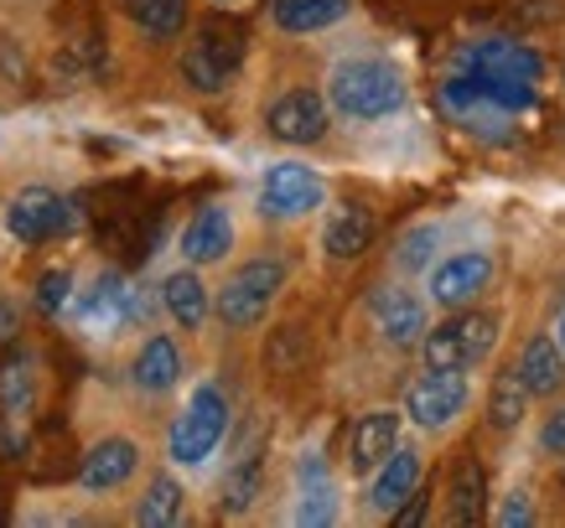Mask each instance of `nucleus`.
<instances>
[{
	"mask_svg": "<svg viewBox=\"0 0 565 528\" xmlns=\"http://www.w3.org/2000/svg\"><path fill=\"white\" fill-rule=\"evenodd\" d=\"M411 99L405 73L394 68L390 57H343L327 73V109L348 125H379L399 115Z\"/></svg>",
	"mask_w": 565,
	"mask_h": 528,
	"instance_id": "f257e3e1",
	"label": "nucleus"
},
{
	"mask_svg": "<svg viewBox=\"0 0 565 528\" xmlns=\"http://www.w3.org/2000/svg\"><path fill=\"white\" fill-rule=\"evenodd\" d=\"M234 430V399L223 384L203 378L198 389L188 394V405L177 409V420L167 425V461L172 466H207V456H218L223 441Z\"/></svg>",
	"mask_w": 565,
	"mask_h": 528,
	"instance_id": "f03ea898",
	"label": "nucleus"
},
{
	"mask_svg": "<svg viewBox=\"0 0 565 528\" xmlns=\"http://www.w3.org/2000/svg\"><path fill=\"white\" fill-rule=\"evenodd\" d=\"M68 316L88 342H115L125 326H136L151 316V301H146L140 285H130L115 265H104V270L88 274L84 285H73Z\"/></svg>",
	"mask_w": 565,
	"mask_h": 528,
	"instance_id": "7ed1b4c3",
	"label": "nucleus"
},
{
	"mask_svg": "<svg viewBox=\"0 0 565 528\" xmlns=\"http://www.w3.org/2000/svg\"><path fill=\"white\" fill-rule=\"evenodd\" d=\"M291 285V265L280 255H255L223 274V285L213 290V316L228 332H255L270 306L280 301V290Z\"/></svg>",
	"mask_w": 565,
	"mask_h": 528,
	"instance_id": "20e7f679",
	"label": "nucleus"
},
{
	"mask_svg": "<svg viewBox=\"0 0 565 528\" xmlns=\"http://www.w3.org/2000/svg\"><path fill=\"white\" fill-rule=\"evenodd\" d=\"M498 332H503L498 311H478V306L446 311V322L426 326V337L415 342L420 368H462L467 374V368H478L498 347Z\"/></svg>",
	"mask_w": 565,
	"mask_h": 528,
	"instance_id": "39448f33",
	"label": "nucleus"
},
{
	"mask_svg": "<svg viewBox=\"0 0 565 528\" xmlns=\"http://www.w3.org/2000/svg\"><path fill=\"white\" fill-rule=\"evenodd\" d=\"M244 63V32L234 21H203L192 26L188 42H182V57H177V73L192 94H223V88L239 78Z\"/></svg>",
	"mask_w": 565,
	"mask_h": 528,
	"instance_id": "423d86ee",
	"label": "nucleus"
},
{
	"mask_svg": "<svg viewBox=\"0 0 565 528\" xmlns=\"http://www.w3.org/2000/svg\"><path fill=\"white\" fill-rule=\"evenodd\" d=\"M467 405H472V384H467L462 368H420V374L405 384L399 414H405L420 435H451V430L467 420Z\"/></svg>",
	"mask_w": 565,
	"mask_h": 528,
	"instance_id": "0eeeda50",
	"label": "nucleus"
},
{
	"mask_svg": "<svg viewBox=\"0 0 565 528\" xmlns=\"http://www.w3.org/2000/svg\"><path fill=\"white\" fill-rule=\"evenodd\" d=\"M498 280V259L488 249H451L446 259H430L426 270V301L436 311L478 306Z\"/></svg>",
	"mask_w": 565,
	"mask_h": 528,
	"instance_id": "6e6552de",
	"label": "nucleus"
},
{
	"mask_svg": "<svg viewBox=\"0 0 565 528\" xmlns=\"http://www.w3.org/2000/svg\"><path fill=\"white\" fill-rule=\"evenodd\" d=\"M327 207V182L301 161H275L259 176V218L270 223H307Z\"/></svg>",
	"mask_w": 565,
	"mask_h": 528,
	"instance_id": "1a4fd4ad",
	"label": "nucleus"
},
{
	"mask_svg": "<svg viewBox=\"0 0 565 528\" xmlns=\"http://www.w3.org/2000/svg\"><path fill=\"white\" fill-rule=\"evenodd\" d=\"M146 472V445L136 435H99V441L84 445V456H78V487L88 497H109V493H125L130 482Z\"/></svg>",
	"mask_w": 565,
	"mask_h": 528,
	"instance_id": "9d476101",
	"label": "nucleus"
},
{
	"mask_svg": "<svg viewBox=\"0 0 565 528\" xmlns=\"http://www.w3.org/2000/svg\"><path fill=\"white\" fill-rule=\"evenodd\" d=\"M188 378V353L172 332H146L136 342V353L125 363V384L140 394V399H167Z\"/></svg>",
	"mask_w": 565,
	"mask_h": 528,
	"instance_id": "9b49d317",
	"label": "nucleus"
},
{
	"mask_svg": "<svg viewBox=\"0 0 565 528\" xmlns=\"http://www.w3.org/2000/svg\"><path fill=\"white\" fill-rule=\"evenodd\" d=\"M369 322H374L384 347L415 353V342L426 337V326H430V301L405 285H379L374 295H369Z\"/></svg>",
	"mask_w": 565,
	"mask_h": 528,
	"instance_id": "f8f14e48",
	"label": "nucleus"
},
{
	"mask_svg": "<svg viewBox=\"0 0 565 528\" xmlns=\"http://www.w3.org/2000/svg\"><path fill=\"white\" fill-rule=\"evenodd\" d=\"M265 130H270L280 146H317L332 130V109H327V94L296 84L286 94H275L270 109H265Z\"/></svg>",
	"mask_w": 565,
	"mask_h": 528,
	"instance_id": "ddd939ff",
	"label": "nucleus"
},
{
	"mask_svg": "<svg viewBox=\"0 0 565 528\" xmlns=\"http://www.w3.org/2000/svg\"><path fill=\"white\" fill-rule=\"evenodd\" d=\"M420 482H426V451H420L415 441H399L390 456L369 472V487H363V518H390Z\"/></svg>",
	"mask_w": 565,
	"mask_h": 528,
	"instance_id": "4468645a",
	"label": "nucleus"
},
{
	"mask_svg": "<svg viewBox=\"0 0 565 528\" xmlns=\"http://www.w3.org/2000/svg\"><path fill=\"white\" fill-rule=\"evenodd\" d=\"M73 223V197L57 187H21L6 203V234L17 244H52L57 234H68Z\"/></svg>",
	"mask_w": 565,
	"mask_h": 528,
	"instance_id": "2eb2a0df",
	"label": "nucleus"
},
{
	"mask_svg": "<svg viewBox=\"0 0 565 528\" xmlns=\"http://www.w3.org/2000/svg\"><path fill=\"white\" fill-rule=\"evenodd\" d=\"M177 249H182V265H228L234 249H239V223H234V207L228 203H203L182 223V234H177Z\"/></svg>",
	"mask_w": 565,
	"mask_h": 528,
	"instance_id": "dca6fc26",
	"label": "nucleus"
},
{
	"mask_svg": "<svg viewBox=\"0 0 565 528\" xmlns=\"http://www.w3.org/2000/svg\"><path fill=\"white\" fill-rule=\"evenodd\" d=\"M457 68L472 73V78H524V84H540L545 63L519 36H478V42L457 47Z\"/></svg>",
	"mask_w": 565,
	"mask_h": 528,
	"instance_id": "f3484780",
	"label": "nucleus"
},
{
	"mask_svg": "<svg viewBox=\"0 0 565 528\" xmlns=\"http://www.w3.org/2000/svg\"><path fill=\"white\" fill-rule=\"evenodd\" d=\"M399 430H405V414L390 409V405L353 414V425H348V445H343V472L348 477H369L379 461L399 445Z\"/></svg>",
	"mask_w": 565,
	"mask_h": 528,
	"instance_id": "a211bd4d",
	"label": "nucleus"
},
{
	"mask_svg": "<svg viewBox=\"0 0 565 528\" xmlns=\"http://www.w3.org/2000/svg\"><path fill=\"white\" fill-rule=\"evenodd\" d=\"M374 234H379L374 207L343 197V203L327 207V218H322V255L332 259V265H359V259L374 249Z\"/></svg>",
	"mask_w": 565,
	"mask_h": 528,
	"instance_id": "6ab92c4d",
	"label": "nucleus"
},
{
	"mask_svg": "<svg viewBox=\"0 0 565 528\" xmlns=\"http://www.w3.org/2000/svg\"><path fill=\"white\" fill-rule=\"evenodd\" d=\"M156 301L167 311V322H172L177 332H188V337H198V332L213 322V290H207L198 265H182V270L167 274L161 290H156Z\"/></svg>",
	"mask_w": 565,
	"mask_h": 528,
	"instance_id": "aec40b11",
	"label": "nucleus"
},
{
	"mask_svg": "<svg viewBox=\"0 0 565 528\" xmlns=\"http://www.w3.org/2000/svg\"><path fill=\"white\" fill-rule=\"evenodd\" d=\"M296 524H338L343 518V497H338V477H332V466H327L317 451H307L301 456V466H296Z\"/></svg>",
	"mask_w": 565,
	"mask_h": 528,
	"instance_id": "412c9836",
	"label": "nucleus"
},
{
	"mask_svg": "<svg viewBox=\"0 0 565 528\" xmlns=\"http://www.w3.org/2000/svg\"><path fill=\"white\" fill-rule=\"evenodd\" d=\"M36 399H42V358L32 347H17L0 363V420L26 425L36 414Z\"/></svg>",
	"mask_w": 565,
	"mask_h": 528,
	"instance_id": "4be33fe9",
	"label": "nucleus"
},
{
	"mask_svg": "<svg viewBox=\"0 0 565 528\" xmlns=\"http://www.w3.org/2000/svg\"><path fill=\"white\" fill-rule=\"evenodd\" d=\"M441 109L451 120H462L467 130H482V136H503V125H509V115H503V109L478 88V78H467L462 68L441 84Z\"/></svg>",
	"mask_w": 565,
	"mask_h": 528,
	"instance_id": "5701e85b",
	"label": "nucleus"
},
{
	"mask_svg": "<svg viewBox=\"0 0 565 528\" xmlns=\"http://www.w3.org/2000/svg\"><path fill=\"white\" fill-rule=\"evenodd\" d=\"M130 524L140 528H172V524H188V487L177 472H151L140 497L130 503Z\"/></svg>",
	"mask_w": 565,
	"mask_h": 528,
	"instance_id": "b1692460",
	"label": "nucleus"
},
{
	"mask_svg": "<svg viewBox=\"0 0 565 528\" xmlns=\"http://www.w3.org/2000/svg\"><path fill=\"white\" fill-rule=\"evenodd\" d=\"M514 368H519V378H524L530 399H555V394L565 389V353L550 332H534V337L519 347Z\"/></svg>",
	"mask_w": 565,
	"mask_h": 528,
	"instance_id": "393cba45",
	"label": "nucleus"
},
{
	"mask_svg": "<svg viewBox=\"0 0 565 528\" xmlns=\"http://www.w3.org/2000/svg\"><path fill=\"white\" fill-rule=\"evenodd\" d=\"M488 518V477H482L478 456H457L451 482H446V524L472 528Z\"/></svg>",
	"mask_w": 565,
	"mask_h": 528,
	"instance_id": "a878e982",
	"label": "nucleus"
},
{
	"mask_svg": "<svg viewBox=\"0 0 565 528\" xmlns=\"http://www.w3.org/2000/svg\"><path fill=\"white\" fill-rule=\"evenodd\" d=\"M353 17V0H270V26L286 36L327 32Z\"/></svg>",
	"mask_w": 565,
	"mask_h": 528,
	"instance_id": "bb28decb",
	"label": "nucleus"
},
{
	"mask_svg": "<svg viewBox=\"0 0 565 528\" xmlns=\"http://www.w3.org/2000/svg\"><path fill=\"white\" fill-rule=\"evenodd\" d=\"M524 420H530V389H524V378H519L514 358H509L498 363V374L488 378V425L498 435H514Z\"/></svg>",
	"mask_w": 565,
	"mask_h": 528,
	"instance_id": "cd10ccee",
	"label": "nucleus"
},
{
	"mask_svg": "<svg viewBox=\"0 0 565 528\" xmlns=\"http://www.w3.org/2000/svg\"><path fill=\"white\" fill-rule=\"evenodd\" d=\"M120 11L146 42H177L188 32L192 0H120Z\"/></svg>",
	"mask_w": 565,
	"mask_h": 528,
	"instance_id": "c85d7f7f",
	"label": "nucleus"
},
{
	"mask_svg": "<svg viewBox=\"0 0 565 528\" xmlns=\"http://www.w3.org/2000/svg\"><path fill=\"white\" fill-rule=\"evenodd\" d=\"M259 493H265V451H244V456L228 466V477H223V487H218L223 518H244V513L259 503Z\"/></svg>",
	"mask_w": 565,
	"mask_h": 528,
	"instance_id": "c756f323",
	"label": "nucleus"
},
{
	"mask_svg": "<svg viewBox=\"0 0 565 528\" xmlns=\"http://www.w3.org/2000/svg\"><path fill=\"white\" fill-rule=\"evenodd\" d=\"M436 244H441V228H436V223H415V228H405V234H399V244H394V265H399L405 274L430 270Z\"/></svg>",
	"mask_w": 565,
	"mask_h": 528,
	"instance_id": "7c9ffc66",
	"label": "nucleus"
},
{
	"mask_svg": "<svg viewBox=\"0 0 565 528\" xmlns=\"http://www.w3.org/2000/svg\"><path fill=\"white\" fill-rule=\"evenodd\" d=\"M73 285H78V280H73V270H63V265H57V270H42L32 285V306L42 311V316H63L73 301Z\"/></svg>",
	"mask_w": 565,
	"mask_h": 528,
	"instance_id": "2f4dec72",
	"label": "nucleus"
},
{
	"mask_svg": "<svg viewBox=\"0 0 565 528\" xmlns=\"http://www.w3.org/2000/svg\"><path fill=\"white\" fill-rule=\"evenodd\" d=\"M498 528H519V524H534L540 513H534V497H530V487H509L503 493V503H498L493 513H488Z\"/></svg>",
	"mask_w": 565,
	"mask_h": 528,
	"instance_id": "473e14b6",
	"label": "nucleus"
},
{
	"mask_svg": "<svg viewBox=\"0 0 565 528\" xmlns=\"http://www.w3.org/2000/svg\"><path fill=\"white\" fill-rule=\"evenodd\" d=\"M265 358H270V368H291V363H301L307 358V332H301V326H280V332L270 337V353H265Z\"/></svg>",
	"mask_w": 565,
	"mask_h": 528,
	"instance_id": "72a5a7b5",
	"label": "nucleus"
},
{
	"mask_svg": "<svg viewBox=\"0 0 565 528\" xmlns=\"http://www.w3.org/2000/svg\"><path fill=\"white\" fill-rule=\"evenodd\" d=\"M426 518H430V493H420V487H415V493L390 513V524H394V528H420Z\"/></svg>",
	"mask_w": 565,
	"mask_h": 528,
	"instance_id": "f704fd0d",
	"label": "nucleus"
},
{
	"mask_svg": "<svg viewBox=\"0 0 565 528\" xmlns=\"http://www.w3.org/2000/svg\"><path fill=\"white\" fill-rule=\"evenodd\" d=\"M540 451H545V456H565V405L545 414V425H540Z\"/></svg>",
	"mask_w": 565,
	"mask_h": 528,
	"instance_id": "c9c22d12",
	"label": "nucleus"
},
{
	"mask_svg": "<svg viewBox=\"0 0 565 528\" xmlns=\"http://www.w3.org/2000/svg\"><path fill=\"white\" fill-rule=\"evenodd\" d=\"M21 337V301L17 295H0V347H11Z\"/></svg>",
	"mask_w": 565,
	"mask_h": 528,
	"instance_id": "e433bc0d",
	"label": "nucleus"
},
{
	"mask_svg": "<svg viewBox=\"0 0 565 528\" xmlns=\"http://www.w3.org/2000/svg\"><path fill=\"white\" fill-rule=\"evenodd\" d=\"M213 6H218V11H244L249 0H213Z\"/></svg>",
	"mask_w": 565,
	"mask_h": 528,
	"instance_id": "4c0bfd02",
	"label": "nucleus"
},
{
	"mask_svg": "<svg viewBox=\"0 0 565 528\" xmlns=\"http://www.w3.org/2000/svg\"><path fill=\"white\" fill-rule=\"evenodd\" d=\"M555 342H561V353H565V311H561V322H555Z\"/></svg>",
	"mask_w": 565,
	"mask_h": 528,
	"instance_id": "58836bf2",
	"label": "nucleus"
},
{
	"mask_svg": "<svg viewBox=\"0 0 565 528\" xmlns=\"http://www.w3.org/2000/svg\"><path fill=\"white\" fill-rule=\"evenodd\" d=\"M561 487H565V466H561Z\"/></svg>",
	"mask_w": 565,
	"mask_h": 528,
	"instance_id": "ea45409f",
	"label": "nucleus"
}]
</instances>
